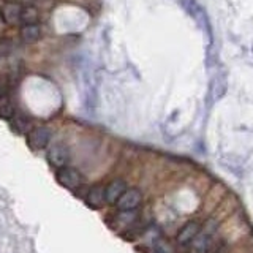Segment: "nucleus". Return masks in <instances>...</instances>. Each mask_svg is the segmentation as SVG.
<instances>
[{
    "label": "nucleus",
    "instance_id": "nucleus-6",
    "mask_svg": "<svg viewBox=\"0 0 253 253\" xmlns=\"http://www.w3.org/2000/svg\"><path fill=\"white\" fill-rule=\"evenodd\" d=\"M200 233H201V225L198 221H188V223H185L179 229L176 241L179 245H188L196 239Z\"/></svg>",
    "mask_w": 253,
    "mask_h": 253
},
{
    "label": "nucleus",
    "instance_id": "nucleus-4",
    "mask_svg": "<svg viewBox=\"0 0 253 253\" xmlns=\"http://www.w3.org/2000/svg\"><path fill=\"white\" fill-rule=\"evenodd\" d=\"M47 160L52 166H55L57 169L63 168V166H67L68 162H70V150L65 144H54L49 147L47 150Z\"/></svg>",
    "mask_w": 253,
    "mask_h": 253
},
{
    "label": "nucleus",
    "instance_id": "nucleus-2",
    "mask_svg": "<svg viewBox=\"0 0 253 253\" xmlns=\"http://www.w3.org/2000/svg\"><path fill=\"white\" fill-rule=\"evenodd\" d=\"M51 139V131L46 126H35L27 133V144L32 150H42Z\"/></svg>",
    "mask_w": 253,
    "mask_h": 253
},
{
    "label": "nucleus",
    "instance_id": "nucleus-11",
    "mask_svg": "<svg viewBox=\"0 0 253 253\" xmlns=\"http://www.w3.org/2000/svg\"><path fill=\"white\" fill-rule=\"evenodd\" d=\"M21 21L24 22V26L26 24H37L38 21V10L35 6H26L22 8V14H21Z\"/></svg>",
    "mask_w": 253,
    "mask_h": 253
},
{
    "label": "nucleus",
    "instance_id": "nucleus-3",
    "mask_svg": "<svg viewBox=\"0 0 253 253\" xmlns=\"http://www.w3.org/2000/svg\"><path fill=\"white\" fill-rule=\"evenodd\" d=\"M141 201H142V193L138 188H126V192L119 198L116 208L119 211H124V212L134 211V209L139 208Z\"/></svg>",
    "mask_w": 253,
    "mask_h": 253
},
{
    "label": "nucleus",
    "instance_id": "nucleus-7",
    "mask_svg": "<svg viewBox=\"0 0 253 253\" xmlns=\"http://www.w3.org/2000/svg\"><path fill=\"white\" fill-rule=\"evenodd\" d=\"M105 190H106V203L116 206L117 201H119V198H121L126 192V182L122 180V179L111 180Z\"/></svg>",
    "mask_w": 253,
    "mask_h": 253
},
{
    "label": "nucleus",
    "instance_id": "nucleus-13",
    "mask_svg": "<svg viewBox=\"0 0 253 253\" xmlns=\"http://www.w3.org/2000/svg\"><path fill=\"white\" fill-rule=\"evenodd\" d=\"M6 92H8V85L3 79H0V97H5Z\"/></svg>",
    "mask_w": 253,
    "mask_h": 253
},
{
    "label": "nucleus",
    "instance_id": "nucleus-5",
    "mask_svg": "<svg viewBox=\"0 0 253 253\" xmlns=\"http://www.w3.org/2000/svg\"><path fill=\"white\" fill-rule=\"evenodd\" d=\"M84 200H85V204L89 206V208H92V209L105 208V204H108L106 203V190H105V187H101V185L90 187L89 190H87Z\"/></svg>",
    "mask_w": 253,
    "mask_h": 253
},
{
    "label": "nucleus",
    "instance_id": "nucleus-1",
    "mask_svg": "<svg viewBox=\"0 0 253 253\" xmlns=\"http://www.w3.org/2000/svg\"><path fill=\"white\" fill-rule=\"evenodd\" d=\"M55 179H57V182L62 187H65L68 190H76L81 187L84 182L83 174L76 168H71V166H63V168H60L57 174H55Z\"/></svg>",
    "mask_w": 253,
    "mask_h": 253
},
{
    "label": "nucleus",
    "instance_id": "nucleus-10",
    "mask_svg": "<svg viewBox=\"0 0 253 253\" xmlns=\"http://www.w3.org/2000/svg\"><path fill=\"white\" fill-rule=\"evenodd\" d=\"M13 116H14V105L11 98H8L6 95L5 97H0V117L11 119Z\"/></svg>",
    "mask_w": 253,
    "mask_h": 253
},
{
    "label": "nucleus",
    "instance_id": "nucleus-9",
    "mask_svg": "<svg viewBox=\"0 0 253 253\" xmlns=\"http://www.w3.org/2000/svg\"><path fill=\"white\" fill-rule=\"evenodd\" d=\"M40 37H42V29L38 24H26L21 29V38L26 43H35Z\"/></svg>",
    "mask_w": 253,
    "mask_h": 253
},
{
    "label": "nucleus",
    "instance_id": "nucleus-8",
    "mask_svg": "<svg viewBox=\"0 0 253 253\" xmlns=\"http://www.w3.org/2000/svg\"><path fill=\"white\" fill-rule=\"evenodd\" d=\"M22 6L18 3H5L2 8V16L6 24H18L21 21Z\"/></svg>",
    "mask_w": 253,
    "mask_h": 253
},
{
    "label": "nucleus",
    "instance_id": "nucleus-12",
    "mask_svg": "<svg viewBox=\"0 0 253 253\" xmlns=\"http://www.w3.org/2000/svg\"><path fill=\"white\" fill-rule=\"evenodd\" d=\"M10 54H11V44L8 43L6 40L0 42V62H2L3 59H6Z\"/></svg>",
    "mask_w": 253,
    "mask_h": 253
}]
</instances>
